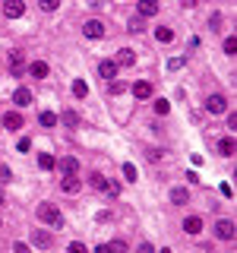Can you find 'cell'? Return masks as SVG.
Masks as SVG:
<instances>
[{
	"label": "cell",
	"mask_w": 237,
	"mask_h": 253,
	"mask_svg": "<svg viewBox=\"0 0 237 253\" xmlns=\"http://www.w3.org/2000/svg\"><path fill=\"white\" fill-rule=\"evenodd\" d=\"M114 63H117V66H133V63H136V51H133V48H120L117 57H114Z\"/></svg>",
	"instance_id": "obj_9"
},
{
	"label": "cell",
	"mask_w": 237,
	"mask_h": 253,
	"mask_svg": "<svg viewBox=\"0 0 237 253\" xmlns=\"http://www.w3.org/2000/svg\"><path fill=\"white\" fill-rule=\"evenodd\" d=\"M22 13H25V3H22V0H3V16L19 19Z\"/></svg>",
	"instance_id": "obj_8"
},
{
	"label": "cell",
	"mask_w": 237,
	"mask_h": 253,
	"mask_svg": "<svg viewBox=\"0 0 237 253\" xmlns=\"http://www.w3.org/2000/svg\"><path fill=\"white\" fill-rule=\"evenodd\" d=\"M168 66H171V70H180V66H184V57H174V61L168 63Z\"/></svg>",
	"instance_id": "obj_40"
},
{
	"label": "cell",
	"mask_w": 237,
	"mask_h": 253,
	"mask_svg": "<svg viewBox=\"0 0 237 253\" xmlns=\"http://www.w3.org/2000/svg\"><path fill=\"white\" fill-rule=\"evenodd\" d=\"M54 165H57V158H54L51 152H42V155H38V168H42V171H51Z\"/></svg>",
	"instance_id": "obj_21"
},
{
	"label": "cell",
	"mask_w": 237,
	"mask_h": 253,
	"mask_svg": "<svg viewBox=\"0 0 237 253\" xmlns=\"http://www.w3.org/2000/svg\"><path fill=\"white\" fill-rule=\"evenodd\" d=\"M32 244H35V247H51V234H47V231H32Z\"/></svg>",
	"instance_id": "obj_20"
},
{
	"label": "cell",
	"mask_w": 237,
	"mask_h": 253,
	"mask_svg": "<svg viewBox=\"0 0 237 253\" xmlns=\"http://www.w3.org/2000/svg\"><path fill=\"white\" fill-rule=\"evenodd\" d=\"M47 73H51V66H47L44 61H35V63H29V76H35V79H44Z\"/></svg>",
	"instance_id": "obj_15"
},
{
	"label": "cell",
	"mask_w": 237,
	"mask_h": 253,
	"mask_svg": "<svg viewBox=\"0 0 237 253\" xmlns=\"http://www.w3.org/2000/svg\"><path fill=\"white\" fill-rule=\"evenodd\" d=\"M209 29H215V32L221 29V13H212V16H209Z\"/></svg>",
	"instance_id": "obj_34"
},
{
	"label": "cell",
	"mask_w": 237,
	"mask_h": 253,
	"mask_svg": "<svg viewBox=\"0 0 237 253\" xmlns=\"http://www.w3.org/2000/svg\"><path fill=\"white\" fill-rule=\"evenodd\" d=\"M54 168H60V174L64 177H73V174H79V158H73V155H64Z\"/></svg>",
	"instance_id": "obj_2"
},
{
	"label": "cell",
	"mask_w": 237,
	"mask_h": 253,
	"mask_svg": "<svg viewBox=\"0 0 237 253\" xmlns=\"http://www.w3.org/2000/svg\"><path fill=\"white\" fill-rule=\"evenodd\" d=\"M168 111H171V102H168V98H158V102H155V114H168Z\"/></svg>",
	"instance_id": "obj_28"
},
{
	"label": "cell",
	"mask_w": 237,
	"mask_h": 253,
	"mask_svg": "<svg viewBox=\"0 0 237 253\" xmlns=\"http://www.w3.org/2000/svg\"><path fill=\"white\" fill-rule=\"evenodd\" d=\"M83 35L86 38H105V22H101V19H89V22L83 25Z\"/></svg>",
	"instance_id": "obj_6"
},
{
	"label": "cell",
	"mask_w": 237,
	"mask_h": 253,
	"mask_svg": "<svg viewBox=\"0 0 237 253\" xmlns=\"http://www.w3.org/2000/svg\"><path fill=\"white\" fill-rule=\"evenodd\" d=\"M60 190L73 196V193H79V190H83V181H79L76 174H73V177H64V181H60Z\"/></svg>",
	"instance_id": "obj_13"
},
{
	"label": "cell",
	"mask_w": 237,
	"mask_h": 253,
	"mask_svg": "<svg viewBox=\"0 0 237 253\" xmlns=\"http://www.w3.org/2000/svg\"><path fill=\"white\" fill-rule=\"evenodd\" d=\"M73 95H76V98H86V95H89V85H86V79H76V83H73Z\"/></svg>",
	"instance_id": "obj_25"
},
{
	"label": "cell",
	"mask_w": 237,
	"mask_h": 253,
	"mask_svg": "<svg viewBox=\"0 0 237 253\" xmlns=\"http://www.w3.org/2000/svg\"><path fill=\"white\" fill-rule=\"evenodd\" d=\"M10 181H13V171L6 165H0V184H10Z\"/></svg>",
	"instance_id": "obj_35"
},
{
	"label": "cell",
	"mask_w": 237,
	"mask_h": 253,
	"mask_svg": "<svg viewBox=\"0 0 237 253\" xmlns=\"http://www.w3.org/2000/svg\"><path fill=\"white\" fill-rule=\"evenodd\" d=\"M10 73L13 76H22L25 73V54L22 51H10Z\"/></svg>",
	"instance_id": "obj_7"
},
{
	"label": "cell",
	"mask_w": 237,
	"mask_h": 253,
	"mask_svg": "<svg viewBox=\"0 0 237 253\" xmlns=\"http://www.w3.org/2000/svg\"><path fill=\"white\" fill-rule=\"evenodd\" d=\"M136 16H139V19L158 16V0H139V3H136Z\"/></svg>",
	"instance_id": "obj_5"
},
{
	"label": "cell",
	"mask_w": 237,
	"mask_h": 253,
	"mask_svg": "<svg viewBox=\"0 0 237 253\" xmlns=\"http://www.w3.org/2000/svg\"><path fill=\"white\" fill-rule=\"evenodd\" d=\"M38 6H42L44 13H54V10L60 6V0H38Z\"/></svg>",
	"instance_id": "obj_30"
},
{
	"label": "cell",
	"mask_w": 237,
	"mask_h": 253,
	"mask_svg": "<svg viewBox=\"0 0 237 253\" xmlns=\"http://www.w3.org/2000/svg\"><path fill=\"white\" fill-rule=\"evenodd\" d=\"M6 203V196H3V190H0V206H3Z\"/></svg>",
	"instance_id": "obj_42"
},
{
	"label": "cell",
	"mask_w": 237,
	"mask_h": 253,
	"mask_svg": "<svg viewBox=\"0 0 237 253\" xmlns=\"http://www.w3.org/2000/svg\"><path fill=\"white\" fill-rule=\"evenodd\" d=\"M66 253H89V247H86L83 241H73L70 247H66Z\"/></svg>",
	"instance_id": "obj_31"
},
{
	"label": "cell",
	"mask_w": 237,
	"mask_h": 253,
	"mask_svg": "<svg viewBox=\"0 0 237 253\" xmlns=\"http://www.w3.org/2000/svg\"><path fill=\"white\" fill-rule=\"evenodd\" d=\"M29 149H32V139L22 136V139H19V152H29Z\"/></svg>",
	"instance_id": "obj_38"
},
{
	"label": "cell",
	"mask_w": 237,
	"mask_h": 253,
	"mask_svg": "<svg viewBox=\"0 0 237 253\" xmlns=\"http://www.w3.org/2000/svg\"><path fill=\"white\" fill-rule=\"evenodd\" d=\"M221 51H225L228 57H234V54H237V38H234V35H228V38H225V44H221Z\"/></svg>",
	"instance_id": "obj_23"
},
{
	"label": "cell",
	"mask_w": 237,
	"mask_h": 253,
	"mask_svg": "<svg viewBox=\"0 0 237 253\" xmlns=\"http://www.w3.org/2000/svg\"><path fill=\"white\" fill-rule=\"evenodd\" d=\"M212 231H215V237H218V241H231V237H234V222H228V218H218Z\"/></svg>",
	"instance_id": "obj_4"
},
{
	"label": "cell",
	"mask_w": 237,
	"mask_h": 253,
	"mask_svg": "<svg viewBox=\"0 0 237 253\" xmlns=\"http://www.w3.org/2000/svg\"><path fill=\"white\" fill-rule=\"evenodd\" d=\"M64 121L70 124V126H76V124H79V114H76V111H66V114H64Z\"/></svg>",
	"instance_id": "obj_37"
},
{
	"label": "cell",
	"mask_w": 237,
	"mask_h": 253,
	"mask_svg": "<svg viewBox=\"0 0 237 253\" xmlns=\"http://www.w3.org/2000/svg\"><path fill=\"white\" fill-rule=\"evenodd\" d=\"M158 253H171V250H158Z\"/></svg>",
	"instance_id": "obj_43"
},
{
	"label": "cell",
	"mask_w": 237,
	"mask_h": 253,
	"mask_svg": "<svg viewBox=\"0 0 237 253\" xmlns=\"http://www.w3.org/2000/svg\"><path fill=\"white\" fill-rule=\"evenodd\" d=\"M13 102H16V108H29V105H32V89L19 85V89L13 92Z\"/></svg>",
	"instance_id": "obj_10"
},
{
	"label": "cell",
	"mask_w": 237,
	"mask_h": 253,
	"mask_svg": "<svg viewBox=\"0 0 237 253\" xmlns=\"http://www.w3.org/2000/svg\"><path fill=\"white\" fill-rule=\"evenodd\" d=\"M98 76L105 79V83H108V79H114V76H117V63H114V61H101L98 63Z\"/></svg>",
	"instance_id": "obj_14"
},
{
	"label": "cell",
	"mask_w": 237,
	"mask_h": 253,
	"mask_svg": "<svg viewBox=\"0 0 237 253\" xmlns=\"http://www.w3.org/2000/svg\"><path fill=\"white\" fill-rule=\"evenodd\" d=\"M105 193H108V196H120V184L117 181H108V190Z\"/></svg>",
	"instance_id": "obj_36"
},
{
	"label": "cell",
	"mask_w": 237,
	"mask_h": 253,
	"mask_svg": "<svg viewBox=\"0 0 237 253\" xmlns=\"http://www.w3.org/2000/svg\"><path fill=\"white\" fill-rule=\"evenodd\" d=\"M108 250H111V253H127V241H111Z\"/></svg>",
	"instance_id": "obj_32"
},
{
	"label": "cell",
	"mask_w": 237,
	"mask_h": 253,
	"mask_svg": "<svg viewBox=\"0 0 237 253\" xmlns=\"http://www.w3.org/2000/svg\"><path fill=\"white\" fill-rule=\"evenodd\" d=\"M184 231H187V234H199V231H202V218L199 215L184 218Z\"/></svg>",
	"instance_id": "obj_17"
},
{
	"label": "cell",
	"mask_w": 237,
	"mask_h": 253,
	"mask_svg": "<svg viewBox=\"0 0 237 253\" xmlns=\"http://www.w3.org/2000/svg\"><path fill=\"white\" fill-rule=\"evenodd\" d=\"M133 95H136L139 102H149V98H152V83H146V79L133 83Z\"/></svg>",
	"instance_id": "obj_11"
},
{
	"label": "cell",
	"mask_w": 237,
	"mask_h": 253,
	"mask_svg": "<svg viewBox=\"0 0 237 253\" xmlns=\"http://www.w3.org/2000/svg\"><path fill=\"white\" fill-rule=\"evenodd\" d=\"M155 38H158L161 44H171L174 42V29L171 25H158V29H155Z\"/></svg>",
	"instance_id": "obj_18"
},
{
	"label": "cell",
	"mask_w": 237,
	"mask_h": 253,
	"mask_svg": "<svg viewBox=\"0 0 237 253\" xmlns=\"http://www.w3.org/2000/svg\"><path fill=\"white\" fill-rule=\"evenodd\" d=\"M124 89H127V85L120 83V79H108V92H111V95H120Z\"/></svg>",
	"instance_id": "obj_26"
},
{
	"label": "cell",
	"mask_w": 237,
	"mask_h": 253,
	"mask_svg": "<svg viewBox=\"0 0 237 253\" xmlns=\"http://www.w3.org/2000/svg\"><path fill=\"white\" fill-rule=\"evenodd\" d=\"M22 124H25V121H22V114H19V111H6V114H3V126H6V130H19Z\"/></svg>",
	"instance_id": "obj_12"
},
{
	"label": "cell",
	"mask_w": 237,
	"mask_h": 253,
	"mask_svg": "<svg viewBox=\"0 0 237 253\" xmlns=\"http://www.w3.org/2000/svg\"><path fill=\"white\" fill-rule=\"evenodd\" d=\"M127 29H130V32H133V35H139V32H142V29H146V25H142V19H139V16H133V19H130V22H127Z\"/></svg>",
	"instance_id": "obj_27"
},
{
	"label": "cell",
	"mask_w": 237,
	"mask_h": 253,
	"mask_svg": "<svg viewBox=\"0 0 237 253\" xmlns=\"http://www.w3.org/2000/svg\"><path fill=\"white\" fill-rule=\"evenodd\" d=\"M146 155H149V162H161V158H165V149H158V146H152V149H149Z\"/></svg>",
	"instance_id": "obj_29"
},
{
	"label": "cell",
	"mask_w": 237,
	"mask_h": 253,
	"mask_svg": "<svg viewBox=\"0 0 237 253\" xmlns=\"http://www.w3.org/2000/svg\"><path fill=\"white\" fill-rule=\"evenodd\" d=\"M206 111H209V114H225V111H228V98L225 95H209L206 98Z\"/></svg>",
	"instance_id": "obj_3"
},
{
	"label": "cell",
	"mask_w": 237,
	"mask_h": 253,
	"mask_svg": "<svg viewBox=\"0 0 237 253\" xmlns=\"http://www.w3.org/2000/svg\"><path fill=\"white\" fill-rule=\"evenodd\" d=\"M95 253H111V250H108V244H98V247H95Z\"/></svg>",
	"instance_id": "obj_41"
},
{
	"label": "cell",
	"mask_w": 237,
	"mask_h": 253,
	"mask_svg": "<svg viewBox=\"0 0 237 253\" xmlns=\"http://www.w3.org/2000/svg\"><path fill=\"white\" fill-rule=\"evenodd\" d=\"M218 155H221V158H231V155H234V139H231V136L218 139Z\"/></svg>",
	"instance_id": "obj_19"
},
{
	"label": "cell",
	"mask_w": 237,
	"mask_h": 253,
	"mask_svg": "<svg viewBox=\"0 0 237 253\" xmlns=\"http://www.w3.org/2000/svg\"><path fill=\"white\" fill-rule=\"evenodd\" d=\"M38 124H42V126H54V124H57V114H54V111H42V114H38Z\"/></svg>",
	"instance_id": "obj_24"
},
{
	"label": "cell",
	"mask_w": 237,
	"mask_h": 253,
	"mask_svg": "<svg viewBox=\"0 0 237 253\" xmlns=\"http://www.w3.org/2000/svg\"><path fill=\"white\" fill-rule=\"evenodd\" d=\"M124 177H127V181H136V165L127 162V165H124Z\"/></svg>",
	"instance_id": "obj_33"
},
{
	"label": "cell",
	"mask_w": 237,
	"mask_h": 253,
	"mask_svg": "<svg viewBox=\"0 0 237 253\" xmlns=\"http://www.w3.org/2000/svg\"><path fill=\"white\" fill-rule=\"evenodd\" d=\"M171 203H174V206H187V203H190V190H187V187H174V190H171Z\"/></svg>",
	"instance_id": "obj_16"
},
{
	"label": "cell",
	"mask_w": 237,
	"mask_h": 253,
	"mask_svg": "<svg viewBox=\"0 0 237 253\" xmlns=\"http://www.w3.org/2000/svg\"><path fill=\"white\" fill-rule=\"evenodd\" d=\"M136 253H155V247H152V244H149V241H142V244H139V250H136Z\"/></svg>",
	"instance_id": "obj_39"
},
{
	"label": "cell",
	"mask_w": 237,
	"mask_h": 253,
	"mask_svg": "<svg viewBox=\"0 0 237 253\" xmlns=\"http://www.w3.org/2000/svg\"><path fill=\"white\" fill-rule=\"evenodd\" d=\"M89 184H92V190H98V193H105V190H108V177H105V174H92V177H89Z\"/></svg>",
	"instance_id": "obj_22"
},
{
	"label": "cell",
	"mask_w": 237,
	"mask_h": 253,
	"mask_svg": "<svg viewBox=\"0 0 237 253\" xmlns=\"http://www.w3.org/2000/svg\"><path fill=\"white\" fill-rule=\"evenodd\" d=\"M35 215L42 218L44 225H51V228H64V215H60V209H57V206H51V203H42L35 209Z\"/></svg>",
	"instance_id": "obj_1"
}]
</instances>
